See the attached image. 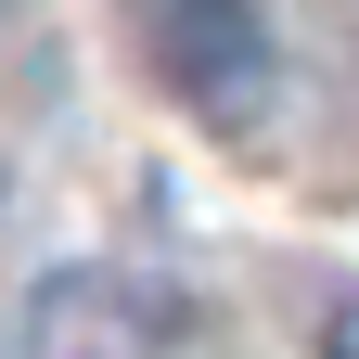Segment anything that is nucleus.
Here are the masks:
<instances>
[{"label":"nucleus","mask_w":359,"mask_h":359,"mask_svg":"<svg viewBox=\"0 0 359 359\" xmlns=\"http://www.w3.org/2000/svg\"><path fill=\"white\" fill-rule=\"evenodd\" d=\"M321 346H334V359H359V295H346L334 321H321Z\"/></svg>","instance_id":"3"},{"label":"nucleus","mask_w":359,"mask_h":359,"mask_svg":"<svg viewBox=\"0 0 359 359\" xmlns=\"http://www.w3.org/2000/svg\"><path fill=\"white\" fill-rule=\"evenodd\" d=\"M128 26H142V52L167 65V90H193L205 116H244L269 90V26L257 0H116Z\"/></svg>","instance_id":"1"},{"label":"nucleus","mask_w":359,"mask_h":359,"mask_svg":"<svg viewBox=\"0 0 359 359\" xmlns=\"http://www.w3.org/2000/svg\"><path fill=\"white\" fill-rule=\"evenodd\" d=\"M26 359H142V295L116 269H52L39 321H26Z\"/></svg>","instance_id":"2"}]
</instances>
